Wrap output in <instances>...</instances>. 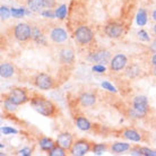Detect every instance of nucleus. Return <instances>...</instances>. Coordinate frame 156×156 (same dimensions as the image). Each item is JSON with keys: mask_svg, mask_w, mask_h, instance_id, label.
I'll list each match as a JSON object with an SVG mask.
<instances>
[{"mask_svg": "<svg viewBox=\"0 0 156 156\" xmlns=\"http://www.w3.org/2000/svg\"><path fill=\"white\" fill-rule=\"evenodd\" d=\"M31 105L36 112H39L40 114H42L44 117H51V115H53V113H55V108L52 104V102L47 100V98H41V96L32 98Z\"/></svg>", "mask_w": 156, "mask_h": 156, "instance_id": "1", "label": "nucleus"}, {"mask_svg": "<svg viewBox=\"0 0 156 156\" xmlns=\"http://www.w3.org/2000/svg\"><path fill=\"white\" fill-rule=\"evenodd\" d=\"M148 109V101L146 96H137L133 100V109L130 110V114L133 118H141L146 115Z\"/></svg>", "mask_w": 156, "mask_h": 156, "instance_id": "2", "label": "nucleus"}, {"mask_svg": "<svg viewBox=\"0 0 156 156\" xmlns=\"http://www.w3.org/2000/svg\"><path fill=\"white\" fill-rule=\"evenodd\" d=\"M32 28L31 26L26 23H20L18 24L15 27V31H14V34H15V37L20 42H25L27 41L28 39L32 37Z\"/></svg>", "mask_w": 156, "mask_h": 156, "instance_id": "3", "label": "nucleus"}, {"mask_svg": "<svg viewBox=\"0 0 156 156\" xmlns=\"http://www.w3.org/2000/svg\"><path fill=\"white\" fill-rule=\"evenodd\" d=\"M75 39L80 44H88L93 40V32L87 26H79L75 32Z\"/></svg>", "mask_w": 156, "mask_h": 156, "instance_id": "4", "label": "nucleus"}, {"mask_svg": "<svg viewBox=\"0 0 156 156\" xmlns=\"http://www.w3.org/2000/svg\"><path fill=\"white\" fill-rule=\"evenodd\" d=\"M90 151V143L85 140V139L77 140L76 143L73 144V146H71L70 148V153L75 156L86 155Z\"/></svg>", "mask_w": 156, "mask_h": 156, "instance_id": "5", "label": "nucleus"}, {"mask_svg": "<svg viewBox=\"0 0 156 156\" xmlns=\"http://www.w3.org/2000/svg\"><path fill=\"white\" fill-rule=\"evenodd\" d=\"M7 98L9 101H12L14 104L16 105H20V104H24L25 102L28 101V96L26 92L22 88H14V90H10V93L8 94Z\"/></svg>", "mask_w": 156, "mask_h": 156, "instance_id": "6", "label": "nucleus"}, {"mask_svg": "<svg viewBox=\"0 0 156 156\" xmlns=\"http://www.w3.org/2000/svg\"><path fill=\"white\" fill-rule=\"evenodd\" d=\"M34 83H35V85L37 88L43 90H50V88H52V86H53V80H52V78L47 74H39L35 77Z\"/></svg>", "mask_w": 156, "mask_h": 156, "instance_id": "7", "label": "nucleus"}, {"mask_svg": "<svg viewBox=\"0 0 156 156\" xmlns=\"http://www.w3.org/2000/svg\"><path fill=\"white\" fill-rule=\"evenodd\" d=\"M88 60L92 62L98 63V65H105L106 62H109L110 60V52L106 50H100L96 51V52H93L90 55Z\"/></svg>", "mask_w": 156, "mask_h": 156, "instance_id": "8", "label": "nucleus"}, {"mask_svg": "<svg viewBox=\"0 0 156 156\" xmlns=\"http://www.w3.org/2000/svg\"><path fill=\"white\" fill-rule=\"evenodd\" d=\"M105 34L111 39H118L123 33V26L119 23H110L105 26Z\"/></svg>", "mask_w": 156, "mask_h": 156, "instance_id": "9", "label": "nucleus"}, {"mask_svg": "<svg viewBox=\"0 0 156 156\" xmlns=\"http://www.w3.org/2000/svg\"><path fill=\"white\" fill-rule=\"evenodd\" d=\"M127 62H128V59H127V57L125 55H117L111 60L110 67L113 71H119L125 68Z\"/></svg>", "mask_w": 156, "mask_h": 156, "instance_id": "10", "label": "nucleus"}, {"mask_svg": "<svg viewBox=\"0 0 156 156\" xmlns=\"http://www.w3.org/2000/svg\"><path fill=\"white\" fill-rule=\"evenodd\" d=\"M57 144L60 145L65 149H70L73 146V136L69 133H61L58 135Z\"/></svg>", "mask_w": 156, "mask_h": 156, "instance_id": "11", "label": "nucleus"}, {"mask_svg": "<svg viewBox=\"0 0 156 156\" xmlns=\"http://www.w3.org/2000/svg\"><path fill=\"white\" fill-rule=\"evenodd\" d=\"M50 37L51 40L55 43H61L65 42L67 39H68V35H67L66 31L61 27H55L53 28L50 33Z\"/></svg>", "mask_w": 156, "mask_h": 156, "instance_id": "12", "label": "nucleus"}, {"mask_svg": "<svg viewBox=\"0 0 156 156\" xmlns=\"http://www.w3.org/2000/svg\"><path fill=\"white\" fill-rule=\"evenodd\" d=\"M75 59L74 51L71 49H62L60 51V60L63 63H73Z\"/></svg>", "mask_w": 156, "mask_h": 156, "instance_id": "13", "label": "nucleus"}, {"mask_svg": "<svg viewBox=\"0 0 156 156\" xmlns=\"http://www.w3.org/2000/svg\"><path fill=\"white\" fill-rule=\"evenodd\" d=\"M79 101L83 106H92L95 104L96 98L92 93H84L79 96Z\"/></svg>", "mask_w": 156, "mask_h": 156, "instance_id": "14", "label": "nucleus"}, {"mask_svg": "<svg viewBox=\"0 0 156 156\" xmlns=\"http://www.w3.org/2000/svg\"><path fill=\"white\" fill-rule=\"evenodd\" d=\"M15 73V69H14V67L10 63H2L1 66H0V76L2 78H9L12 77V75Z\"/></svg>", "mask_w": 156, "mask_h": 156, "instance_id": "15", "label": "nucleus"}, {"mask_svg": "<svg viewBox=\"0 0 156 156\" xmlns=\"http://www.w3.org/2000/svg\"><path fill=\"white\" fill-rule=\"evenodd\" d=\"M123 136L131 141H140L141 140V136L140 133H138L135 129H127L123 131Z\"/></svg>", "mask_w": 156, "mask_h": 156, "instance_id": "16", "label": "nucleus"}, {"mask_svg": "<svg viewBox=\"0 0 156 156\" xmlns=\"http://www.w3.org/2000/svg\"><path fill=\"white\" fill-rule=\"evenodd\" d=\"M27 6L32 12H40L42 8H44V0H28Z\"/></svg>", "mask_w": 156, "mask_h": 156, "instance_id": "17", "label": "nucleus"}, {"mask_svg": "<svg viewBox=\"0 0 156 156\" xmlns=\"http://www.w3.org/2000/svg\"><path fill=\"white\" fill-rule=\"evenodd\" d=\"M76 125H77L78 128L80 129V130H83V131H87V130H90V127H92L90 121L84 117L76 118Z\"/></svg>", "mask_w": 156, "mask_h": 156, "instance_id": "18", "label": "nucleus"}, {"mask_svg": "<svg viewBox=\"0 0 156 156\" xmlns=\"http://www.w3.org/2000/svg\"><path fill=\"white\" fill-rule=\"evenodd\" d=\"M112 152L117 153V154H120V153H125L127 151L130 149V145L126 144V143H115V144L112 145Z\"/></svg>", "mask_w": 156, "mask_h": 156, "instance_id": "19", "label": "nucleus"}, {"mask_svg": "<svg viewBox=\"0 0 156 156\" xmlns=\"http://www.w3.org/2000/svg\"><path fill=\"white\" fill-rule=\"evenodd\" d=\"M40 147H41V149L45 151V152H50L51 149L55 147V143L50 138H42L40 140Z\"/></svg>", "mask_w": 156, "mask_h": 156, "instance_id": "20", "label": "nucleus"}, {"mask_svg": "<svg viewBox=\"0 0 156 156\" xmlns=\"http://www.w3.org/2000/svg\"><path fill=\"white\" fill-rule=\"evenodd\" d=\"M147 23V14L144 9H139V12L137 14V24L139 26H144Z\"/></svg>", "mask_w": 156, "mask_h": 156, "instance_id": "21", "label": "nucleus"}, {"mask_svg": "<svg viewBox=\"0 0 156 156\" xmlns=\"http://www.w3.org/2000/svg\"><path fill=\"white\" fill-rule=\"evenodd\" d=\"M49 155L50 156H65L66 155V149L61 147L60 145L58 146H55L53 148L51 149L50 152H49Z\"/></svg>", "mask_w": 156, "mask_h": 156, "instance_id": "22", "label": "nucleus"}, {"mask_svg": "<svg viewBox=\"0 0 156 156\" xmlns=\"http://www.w3.org/2000/svg\"><path fill=\"white\" fill-rule=\"evenodd\" d=\"M67 15V6L66 5H61L60 7L55 9V17H58L60 20H63Z\"/></svg>", "mask_w": 156, "mask_h": 156, "instance_id": "23", "label": "nucleus"}, {"mask_svg": "<svg viewBox=\"0 0 156 156\" xmlns=\"http://www.w3.org/2000/svg\"><path fill=\"white\" fill-rule=\"evenodd\" d=\"M10 12H12V17H15V18H20V17H23L24 14H25L24 8H12Z\"/></svg>", "mask_w": 156, "mask_h": 156, "instance_id": "24", "label": "nucleus"}, {"mask_svg": "<svg viewBox=\"0 0 156 156\" xmlns=\"http://www.w3.org/2000/svg\"><path fill=\"white\" fill-rule=\"evenodd\" d=\"M106 149V146L104 144H96L93 146V148H92V151H93L95 154H98V155H101L102 153L104 152Z\"/></svg>", "mask_w": 156, "mask_h": 156, "instance_id": "25", "label": "nucleus"}, {"mask_svg": "<svg viewBox=\"0 0 156 156\" xmlns=\"http://www.w3.org/2000/svg\"><path fill=\"white\" fill-rule=\"evenodd\" d=\"M0 14H1V18H2V20H7L8 17L10 16L12 12L8 9V7H6V6H2V7L0 8Z\"/></svg>", "mask_w": 156, "mask_h": 156, "instance_id": "26", "label": "nucleus"}, {"mask_svg": "<svg viewBox=\"0 0 156 156\" xmlns=\"http://www.w3.org/2000/svg\"><path fill=\"white\" fill-rule=\"evenodd\" d=\"M16 104H14L12 101H9L8 98H6V101H5V109L7 110V111H10V112H14L16 111Z\"/></svg>", "mask_w": 156, "mask_h": 156, "instance_id": "27", "label": "nucleus"}, {"mask_svg": "<svg viewBox=\"0 0 156 156\" xmlns=\"http://www.w3.org/2000/svg\"><path fill=\"white\" fill-rule=\"evenodd\" d=\"M102 87H103L104 90H109V92H112V93H117V90H115V87H114L112 84H110L109 82H103V83H102Z\"/></svg>", "mask_w": 156, "mask_h": 156, "instance_id": "28", "label": "nucleus"}, {"mask_svg": "<svg viewBox=\"0 0 156 156\" xmlns=\"http://www.w3.org/2000/svg\"><path fill=\"white\" fill-rule=\"evenodd\" d=\"M141 155L145 156H156V151H152L148 148H140Z\"/></svg>", "mask_w": 156, "mask_h": 156, "instance_id": "29", "label": "nucleus"}, {"mask_svg": "<svg viewBox=\"0 0 156 156\" xmlns=\"http://www.w3.org/2000/svg\"><path fill=\"white\" fill-rule=\"evenodd\" d=\"M138 37H139V40H141V41H149L148 34H147V32L144 31V30H141V31L138 32Z\"/></svg>", "mask_w": 156, "mask_h": 156, "instance_id": "30", "label": "nucleus"}, {"mask_svg": "<svg viewBox=\"0 0 156 156\" xmlns=\"http://www.w3.org/2000/svg\"><path fill=\"white\" fill-rule=\"evenodd\" d=\"M1 133L4 135H10V133H17V130L14 128H9V127H2L1 128Z\"/></svg>", "mask_w": 156, "mask_h": 156, "instance_id": "31", "label": "nucleus"}, {"mask_svg": "<svg viewBox=\"0 0 156 156\" xmlns=\"http://www.w3.org/2000/svg\"><path fill=\"white\" fill-rule=\"evenodd\" d=\"M92 69H93V71H96V73H104L105 71V67L103 66V65L96 63V65H94Z\"/></svg>", "mask_w": 156, "mask_h": 156, "instance_id": "32", "label": "nucleus"}, {"mask_svg": "<svg viewBox=\"0 0 156 156\" xmlns=\"http://www.w3.org/2000/svg\"><path fill=\"white\" fill-rule=\"evenodd\" d=\"M20 155H24V156H30L32 154V151L30 148L20 149Z\"/></svg>", "mask_w": 156, "mask_h": 156, "instance_id": "33", "label": "nucleus"}, {"mask_svg": "<svg viewBox=\"0 0 156 156\" xmlns=\"http://www.w3.org/2000/svg\"><path fill=\"white\" fill-rule=\"evenodd\" d=\"M42 15L45 16V17H48V18H53V17H55V12H50V10H47V12H43Z\"/></svg>", "mask_w": 156, "mask_h": 156, "instance_id": "34", "label": "nucleus"}, {"mask_svg": "<svg viewBox=\"0 0 156 156\" xmlns=\"http://www.w3.org/2000/svg\"><path fill=\"white\" fill-rule=\"evenodd\" d=\"M53 5H55V1H53V0H44V7L51 8Z\"/></svg>", "mask_w": 156, "mask_h": 156, "instance_id": "35", "label": "nucleus"}, {"mask_svg": "<svg viewBox=\"0 0 156 156\" xmlns=\"http://www.w3.org/2000/svg\"><path fill=\"white\" fill-rule=\"evenodd\" d=\"M152 63L156 67V53L152 57Z\"/></svg>", "mask_w": 156, "mask_h": 156, "instance_id": "36", "label": "nucleus"}, {"mask_svg": "<svg viewBox=\"0 0 156 156\" xmlns=\"http://www.w3.org/2000/svg\"><path fill=\"white\" fill-rule=\"evenodd\" d=\"M152 49L156 52V40L154 41V42H153V44H152Z\"/></svg>", "mask_w": 156, "mask_h": 156, "instance_id": "37", "label": "nucleus"}, {"mask_svg": "<svg viewBox=\"0 0 156 156\" xmlns=\"http://www.w3.org/2000/svg\"><path fill=\"white\" fill-rule=\"evenodd\" d=\"M153 18H154V20L156 22V10H154V12H153Z\"/></svg>", "mask_w": 156, "mask_h": 156, "instance_id": "38", "label": "nucleus"}, {"mask_svg": "<svg viewBox=\"0 0 156 156\" xmlns=\"http://www.w3.org/2000/svg\"><path fill=\"white\" fill-rule=\"evenodd\" d=\"M154 33H155V34H156V25H155V26H154Z\"/></svg>", "mask_w": 156, "mask_h": 156, "instance_id": "39", "label": "nucleus"}, {"mask_svg": "<svg viewBox=\"0 0 156 156\" xmlns=\"http://www.w3.org/2000/svg\"><path fill=\"white\" fill-rule=\"evenodd\" d=\"M154 75H155V77H156V67H155V69H154Z\"/></svg>", "mask_w": 156, "mask_h": 156, "instance_id": "40", "label": "nucleus"}]
</instances>
